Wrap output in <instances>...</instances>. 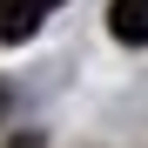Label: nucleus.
<instances>
[{
	"mask_svg": "<svg viewBox=\"0 0 148 148\" xmlns=\"http://www.w3.org/2000/svg\"><path fill=\"white\" fill-rule=\"evenodd\" d=\"M108 34L121 47H148V0H114L108 7Z\"/></svg>",
	"mask_w": 148,
	"mask_h": 148,
	"instance_id": "2",
	"label": "nucleus"
},
{
	"mask_svg": "<svg viewBox=\"0 0 148 148\" xmlns=\"http://www.w3.org/2000/svg\"><path fill=\"white\" fill-rule=\"evenodd\" d=\"M61 0H0V40H27Z\"/></svg>",
	"mask_w": 148,
	"mask_h": 148,
	"instance_id": "1",
	"label": "nucleus"
}]
</instances>
